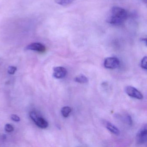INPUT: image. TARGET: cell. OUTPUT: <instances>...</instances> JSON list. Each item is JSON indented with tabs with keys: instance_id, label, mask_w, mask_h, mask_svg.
Wrapping results in <instances>:
<instances>
[{
	"instance_id": "2",
	"label": "cell",
	"mask_w": 147,
	"mask_h": 147,
	"mask_svg": "<svg viewBox=\"0 0 147 147\" xmlns=\"http://www.w3.org/2000/svg\"><path fill=\"white\" fill-rule=\"evenodd\" d=\"M30 117L35 122L38 127L42 129H45L49 126L48 122L44 119L41 117H38L36 112L32 111L30 113Z\"/></svg>"
},
{
	"instance_id": "7",
	"label": "cell",
	"mask_w": 147,
	"mask_h": 147,
	"mask_svg": "<svg viewBox=\"0 0 147 147\" xmlns=\"http://www.w3.org/2000/svg\"><path fill=\"white\" fill-rule=\"evenodd\" d=\"M53 76L56 79H62L66 76L67 71L62 67H55L53 69Z\"/></svg>"
},
{
	"instance_id": "3",
	"label": "cell",
	"mask_w": 147,
	"mask_h": 147,
	"mask_svg": "<svg viewBox=\"0 0 147 147\" xmlns=\"http://www.w3.org/2000/svg\"><path fill=\"white\" fill-rule=\"evenodd\" d=\"M137 142L139 144H144L147 141V126H143L137 133L136 137Z\"/></svg>"
},
{
	"instance_id": "5",
	"label": "cell",
	"mask_w": 147,
	"mask_h": 147,
	"mask_svg": "<svg viewBox=\"0 0 147 147\" xmlns=\"http://www.w3.org/2000/svg\"><path fill=\"white\" fill-rule=\"evenodd\" d=\"M125 92L129 96L132 98L139 100L143 98V94L136 88L131 86H126L125 88Z\"/></svg>"
},
{
	"instance_id": "9",
	"label": "cell",
	"mask_w": 147,
	"mask_h": 147,
	"mask_svg": "<svg viewBox=\"0 0 147 147\" xmlns=\"http://www.w3.org/2000/svg\"><path fill=\"white\" fill-rule=\"evenodd\" d=\"M75 81L78 83L85 84L88 82V79L85 76L80 75L75 78Z\"/></svg>"
},
{
	"instance_id": "15",
	"label": "cell",
	"mask_w": 147,
	"mask_h": 147,
	"mask_svg": "<svg viewBox=\"0 0 147 147\" xmlns=\"http://www.w3.org/2000/svg\"><path fill=\"white\" fill-rule=\"evenodd\" d=\"M11 117L12 120L15 121V122H19L20 120V119L19 117H18V115H16V114H12L11 115Z\"/></svg>"
},
{
	"instance_id": "1",
	"label": "cell",
	"mask_w": 147,
	"mask_h": 147,
	"mask_svg": "<svg viewBox=\"0 0 147 147\" xmlns=\"http://www.w3.org/2000/svg\"><path fill=\"white\" fill-rule=\"evenodd\" d=\"M127 16V11L124 9L118 7H113L109 11L107 22L113 25H119L126 20Z\"/></svg>"
},
{
	"instance_id": "4",
	"label": "cell",
	"mask_w": 147,
	"mask_h": 147,
	"mask_svg": "<svg viewBox=\"0 0 147 147\" xmlns=\"http://www.w3.org/2000/svg\"><path fill=\"white\" fill-rule=\"evenodd\" d=\"M119 61L118 58L114 57H107L104 61L105 67L110 69L117 68L119 66Z\"/></svg>"
},
{
	"instance_id": "10",
	"label": "cell",
	"mask_w": 147,
	"mask_h": 147,
	"mask_svg": "<svg viewBox=\"0 0 147 147\" xmlns=\"http://www.w3.org/2000/svg\"><path fill=\"white\" fill-rule=\"evenodd\" d=\"M62 114L64 117H67L71 112V108L69 107L66 106L63 107L61 109Z\"/></svg>"
},
{
	"instance_id": "11",
	"label": "cell",
	"mask_w": 147,
	"mask_h": 147,
	"mask_svg": "<svg viewBox=\"0 0 147 147\" xmlns=\"http://www.w3.org/2000/svg\"><path fill=\"white\" fill-rule=\"evenodd\" d=\"M75 0H55L56 3L63 6H65L71 4Z\"/></svg>"
},
{
	"instance_id": "13",
	"label": "cell",
	"mask_w": 147,
	"mask_h": 147,
	"mask_svg": "<svg viewBox=\"0 0 147 147\" xmlns=\"http://www.w3.org/2000/svg\"><path fill=\"white\" fill-rule=\"evenodd\" d=\"M5 130L7 132H11L14 130V128L12 125L7 124L5 126Z\"/></svg>"
},
{
	"instance_id": "14",
	"label": "cell",
	"mask_w": 147,
	"mask_h": 147,
	"mask_svg": "<svg viewBox=\"0 0 147 147\" xmlns=\"http://www.w3.org/2000/svg\"><path fill=\"white\" fill-rule=\"evenodd\" d=\"M17 68L14 66H10L8 67L7 72L10 74L13 75L15 74L16 71H17Z\"/></svg>"
},
{
	"instance_id": "12",
	"label": "cell",
	"mask_w": 147,
	"mask_h": 147,
	"mask_svg": "<svg viewBox=\"0 0 147 147\" xmlns=\"http://www.w3.org/2000/svg\"><path fill=\"white\" fill-rule=\"evenodd\" d=\"M147 57H144L141 61V67L144 69L146 70L147 69Z\"/></svg>"
},
{
	"instance_id": "6",
	"label": "cell",
	"mask_w": 147,
	"mask_h": 147,
	"mask_svg": "<svg viewBox=\"0 0 147 147\" xmlns=\"http://www.w3.org/2000/svg\"><path fill=\"white\" fill-rule=\"evenodd\" d=\"M26 50L34 51L38 52L43 53L46 51L45 46L40 43H32L26 47Z\"/></svg>"
},
{
	"instance_id": "8",
	"label": "cell",
	"mask_w": 147,
	"mask_h": 147,
	"mask_svg": "<svg viewBox=\"0 0 147 147\" xmlns=\"http://www.w3.org/2000/svg\"><path fill=\"white\" fill-rule=\"evenodd\" d=\"M105 124L106 127L107 128V129L109 130L112 133L117 135V136L120 134V131L119 129L114 125L112 124L111 123L106 121L105 122Z\"/></svg>"
}]
</instances>
